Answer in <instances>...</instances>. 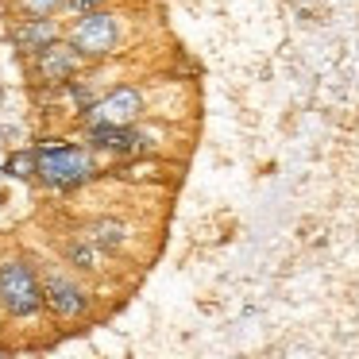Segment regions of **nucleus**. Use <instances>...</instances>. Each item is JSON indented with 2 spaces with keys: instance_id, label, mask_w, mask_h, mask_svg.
I'll return each mask as SVG.
<instances>
[{
  "instance_id": "obj_6",
  "label": "nucleus",
  "mask_w": 359,
  "mask_h": 359,
  "mask_svg": "<svg viewBox=\"0 0 359 359\" xmlns=\"http://www.w3.org/2000/svg\"><path fill=\"white\" fill-rule=\"evenodd\" d=\"M86 132V143L101 155H116V158H140V155H151L158 147V132L147 128L143 120L135 124H124V128H81Z\"/></svg>"
},
{
  "instance_id": "obj_11",
  "label": "nucleus",
  "mask_w": 359,
  "mask_h": 359,
  "mask_svg": "<svg viewBox=\"0 0 359 359\" xmlns=\"http://www.w3.org/2000/svg\"><path fill=\"white\" fill-rule=\"evenodd\" d=\"M35 170H39V155H35V147L12 151V155L0 163V174H4V178H20V182L35 178Z\"/></svg>"
},
{
  "instance_id": "obj_12",
  "label": "nucleus",
  "mask_w": 359,
  "mask_h": 359,
  "mask_svg": "<svg viewBox=\"0 0 359 359\" xmlns=\"http://www.w3.org/2000/svg\"><path fill=\"white\" fill-rule=\"evenodd\" d=\"M16 8L24 16H58L66 8V0H16Z\"/></svg>"
},
{
  "instance_id": "obj_10",
  "label": "nucleus",
  "mask_w": 359,
  "mask_h": 359,
  "mask_svg": "<svg viewBox=\"0 0 359 359\" xmlns=\"http://www.w3.org/2000/svg\"><path fill=\"white\" fill-rule=\"evenodd\" d=\"M86 232L93 236V243L104 255H120V251H128V243H132V228L116 217H93L86 224Z\"/></svg>"
},
{
  "instance_id": "obj_7",
  "label": "nucleus",
  "mask_w": 359,
  "mask_h": 359,
  "mask_svg": "<svg viewBox=\"0 0 359 359\" xmlns=\"http://www.w3.org/2000/svg\"><path fill=\"white\" fill-rule=\"evenodd\" d=\"M81 70H86V55H81L70 39H58V43H50V47H43L39 55H32V78L39 81V86H50V89L66 86V81L78 78Z\"/></svg>"
},
{
  "instance_id": "obj_9",
  "label": "nucleus",
  "mask_w": 359,
  "mask_h": 359,
  "mask_svg": "<svg viewBox=\"0 0 359 359\" xmlns=\"http://www.w3.org/2000/svg\"><path fill=\"white\" fill-rule=\"evenodd\" d=\"M62 259H66V266H74L78 274H97L104 263V251L93 243L89 232H78V236H66L62 240Z\"/></svg>"
},
{
  "instance_id": "obj_3",
  "label": "nucleus",
  "mask_w": 359,
  "mask_h": 359,
  "mask_svg": "<svg viewBox=\"0 0 359 359\" xmlns=\"http://www.w3.org/2000/svg\"><path fill=\"white\" fill-rule=\"evenodd\" d=\"M66 39L86 55V62H101V58L116 55V47L124 43V16L112 8L74 16V24L66 27Z\"/></svg>"
},
{
  "instance_id": "obj_13",
  "label": "nucleus",
  "mask_w": 359,
  "mask_h": 359,
  "mask_svg": "<svg viewBox=\"0 0 359 359\" xmlns=\"http://www.w3.org/2000/svg\"><path fill=\"white\" fill-rule=\"evenodd\" d=\"M109 0H66V8L62 12H70V16H86V12H97V8H104Z\"/></svg>"
},
{
  "instance_id": "obj_2",
  "label": "nucleus",
  "mask_w": 359,
  "mask_h": 359,
  "mask_svg": "<svg viewBox=\"0 0 359 359\" xmlns=\"http://www.w3.org/2000/svg\"><path fill=\"white\" fill-rule=\"evenodd\" d=\"M0 309L12 320H35L43 317V274L24 255L0 259Z\"/></svg>"
},
{
  "instance_id": "obj_8",
  "label": "nucleus",
  "mask_w": 359,
  "mask_h": 359,
  "mask_svg": "<svg viewBox=\"0 0 359 359\" xmlns=\"http://www.w3.org/2000/svg\"><path fill=\"white\" fill-rule=\"evenodd\" d=\"M66 39V27L58 24L55 16H24L16 27H12V43H16L20 55H39L43 47H50V43Z\"/></svg>"
},
{
  "instance_id": "obj_4",
  "label": "nucleus",
  "mask_w": 359,
  "mask_h": 359,
  "mask_svg": "<svg viewBox=\"0 0 359 359\" xmlns=\"http://www.w3.org/2000/svg\"><path fill=\"white\" fill-rule=\"evenodd\" d=\"M143 112H147V93H143V86L124 81V86H112L109 93L97 97V101L78 116V124L81 128H124V124L143 120Z\"/></svg>"
},
{
  "instance_id": "obj_1",
  "label": "nucleus",
  "mask_w": 359,
  "mask_h": 359,
  "mask_svg": "<svg viewBox=\"0 0 359 359\" xmlns=\"http://www.w3.org/2000/svg\"><path fill=\"white\" fill-rule=\"evenodd\" d=\"M39 170L35 178L55 194H74L97 178V158L89 143H70V140H39L35 143Z\"/></svg>"
},
{
  "instance_id": "obj_5",
  "label": "nucleus",
  "mask_w": 359,
  "mask_h": 359,
  "mask_svg": "<svg viewBox=\"0 0 359 359\" xmlns=\"http://www.w3.org/2000/svg\"><path fill=\"white\" fill-rule=\"evenodd\" d=\"M43 302H47V313L55 320H81L93 305L89 290L81 286L78 271H66V266H47L43 271Z\"/></svg>"
}]
</instances>
